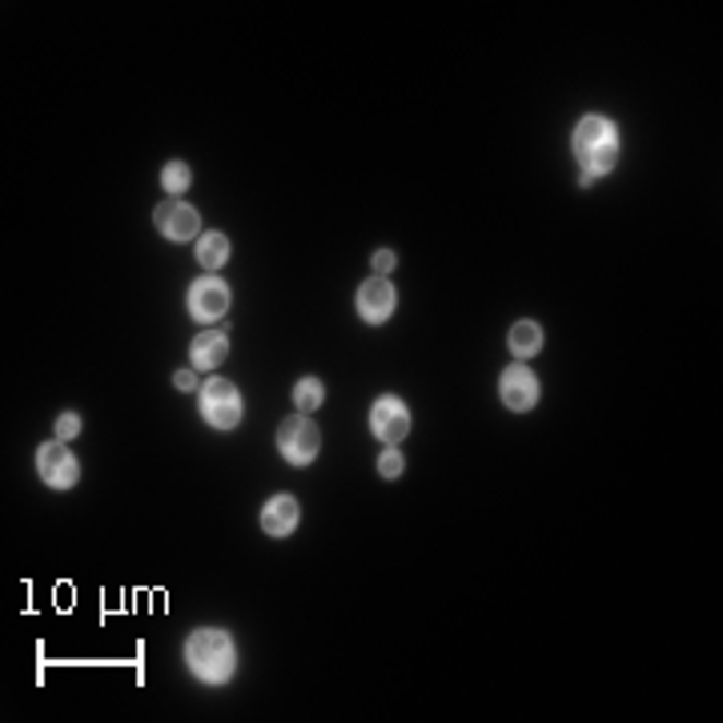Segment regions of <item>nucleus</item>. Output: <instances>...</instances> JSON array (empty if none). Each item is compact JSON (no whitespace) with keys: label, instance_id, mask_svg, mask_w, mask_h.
<instances>
[{"label":"nucleus","instance_id":"obj_1","mask_svg":"<svg viewBox=\"0 0 723 723\" xmlns=\"http://www.w3.org/2000/svg\"><path fill=\"white\" fill-rule=\"evenodd\" d=\"M186 667L198 675L201 684H225L237 672V648L234 639L217 631V627H198L186 639Z\"/></svg>","mask_w":723,"mask_h":723},{"label":"nucleus","instance_id":"obj_2","mask_svg":"<svg viewBox=\"0 0 723 723\" xmlns=\"http://www.w3.org/2000/svg\"><path fill=\"white\" fill-rule=\"evenodd\" d=\"M574 157H579V165H583L586 174H612L615 162H619V133H615V126L607 121V117H598V112H591V117H583L579 126H574Z\"/></svg>","mask_w":723,"mask_h":723},{"label":"nucleus","instance_id":"obj_3","mask_svg":"<svg viewBox=\"0 0 723 723\" xmlns=\"http://www.w3.org/2000/svg\"><path fill=\"white\" fill-rule=\"evenodd\" d=\"M198 394H201V418H205L213 430H234V426L241 423L246 402H241V390H237L229 378L213 375Z\"/></svg>","mask_w":723,"mask_h":723},{"label":"nucleus","instance_id":"obj_4","mask_svg":"<svg viewBox=\"0 0 723 723\" xmlns=\"http://www.w3.org/2000/svg\"><path fill=\"white\" fill-rule=\"evenodd\" d=\"M277 450H282V459L289 466H310L318 459V450H322V435H318V426L306 414H289L286 423L277 426Z\"/></svg>","mask_w":723,"mask_h":723},{"label":"nucleus","instance_id":"obj_5","mask_svg":"<svg viewBox=\"0 0 723 723\" xmlns=\"http://www.w3.org/2000/svg\"><path fill=\"white\" fill-rule=\"evenodd\" d=\"M37 474L40 483H49L52 490H73L81 483V462L61 438H52V442L37 447Z\"/></svg>","mask_w":723,"mask_h":723},{"label":"nucleus","instance_id":"obj_6","mask_svg":"<svg viewBox=\"0 0 723 723\" xmlns=\"http://www.w3.org/2000/svg\"><path fill=\"white\" fill-rule=\"evenodd\" d=\"M370 430H375L378 442L387 447H399L402 438L411 435V406L399 399V394H382L370 406Z\"/></svg>","mask_w":723,"mask_h":723},{"label":"nucleus","instance_id":"obj_7","mask_svg":"<svg viewBox=\"0 0 723 723\" xmlns=\"http://www.w3.org/2000/svg\"><path fill=\"white\" fill-rule=\"evenodd\" d=\"M189 313H193V322L210 325L217 322V318H225L229 313V286H225L217 274H205L198 277L193 286H189Z\"/></svg>","mask_w":723,"mask_h":723},{"label":"nucleus","instance_id":"obj_8","mask_svg":"<svg viewBox=\"0 0 723 723\" xmlns=\"http://www.w3.org/2000/svg\"><path fill=\"white\" fill-rule=\"evenodd\" d=\"M153 225L169 241H198L201 237V213L193 205H186V201H162L153 210Z\"/></svg>","mask_w":723,"mask_h":723},{"label":"nucleus","instance_id":"obj_9","mask_svg":"<svg viewBox=\"0 0 723 723\" xmlns=\"http://www.w3.org/2000/svg\"><path fill=\"white\" fill-rule=\"evenodd\" d=\"M499 394L502 402H507V411L523 414V411H535L538 402V378L535 370L526 366V362H514V366H507L499 378Z\"/></svg>","mask_w":723,"mask_h":723},{"label":"nucleus","instance_id":"obj_10","mask_svg":"<svg viewBox=\"0 0 723 723\" xmlns=\"http://www.w3.org/2000/svg\"><path fill=\"white\" fill-rule=\"evenodd\" d=\"M354 306H358L362 322L370 325H382L390 318V313L399 310V294H394V286H390L387 277H366L358 286V298H354Z\"/></svg>","mask_w":723,"mask_h":723},{"label":"nucleus","instance_id":"obj_11","mask_svg":"<svg viewBox=\"0 0 723 723\" xmlns=\"http://www.w3.org/2000/svg\"><path fill=\"white\" fill-rule=\"evenodd\" d=\"M298 523H301V507H298L294 495H274V499L262 507V531L265 535L286 538V535L298 531Z\"/></svg>","mask_w":723,"mask_h":723},{"label":"nucleus","instance_id":"obj_12","mask_svg":"<svg viewBox=\"0 0 723 723\" xmlns=\"http://www.w3.org/2000/svg\"><path fill=\"white\" fill-rule=\"evenodd\" d=\"M229 354V337L222 330H201L193 337V346H189V362H193V370H217Z\"/></svg>","mask_w":723,"mask_h":723},{"label":"nucleus","instance_id":"obj_13","mask_svg":"<svg viewBox=\"0 0 723 723\" xmlns=\"http://www.w3.org/2000/svg\"><path fill=\"white\" fill-rule=\"evenodd\" d=\"M193 258H198V265H205V270H222V265L229 262V237H225L222 229L201 234L198 246H193Z\"/></svg>","mask_w":723,"mask_h":723},{"label":"nucleus","instance_id":"obj_14","mask_svg":"<svg viewBox=\"0 0 723 723\" xmlns=\"http://www.w3.org/2000/svg\"><path fill=\"white\" fill-rule=\"evenodd\" d=\"M507 346H511V354L519 362H526V358H535L538 349H543V330H538V322H514L511 325V337H507Z\"/></svg>","mask_w":723,"mask_h":723},{"label":"nucleus","instance_id":"obj_15","mask_svg":"<svg viewBox=\"0 0 723 723\" xmlns=\"http://www.w3.org/2000/svg\"><path fill=\"white\" fill-rule=\"evenodd\" d=\"M294 406H298V414H313L318 406L325 402V387H322V378H298L294 382Z\"/></svg>","mask_w":723,"mask_h":723},{"label":"nucleus","instance_id":"obj_16","mask_svg":"<svg viewBox=\"0 0 723 723\" xmlns=\"http://www.w3.org/2000/svg\"><path fill=\"white\" fill-rule=\"evenodd\" d=\"M189 181H193V174H189L186 162H169L162 169V189H165V193H174V198H177V193H186Z\"/></svg>","mask_w":723,"mask_h":723},{"label":"nucleus","instance_id":"obj_17","mask_svg":"<svg viewBox=\"0 0 723 723\" xmlns=\"http://www.w3.org/2000/svg\"><path fill=\"white\" fill-rule=\"evenodd\" d=\"M402 471H406V459L399 454V447H387L378 454V474H382V478H399Z\"/></svg>","mask_w":723,"mask_h":723},{"label":"nucleus","instance_id":"obj_18","mask_svg":"<svg viewBox=\"0 0 723 723\" xmlns=\"http://www.w3.org/2000/svg\"><path fill=\"white\" fill-rule=\"evenodd\" d=\"M76 435H81V414L64 411L61 418H57V438H61V442H69V438H76Z\"/></svg>","mask_w":723,"mask_h":723},{"label":"nucleus","instance_id":"obj_19","mask_svg":"<svg viewBox=\"0 0 723 723\" xmlns=\"http://www.w3.org/2000/svg\"><path fill=\"white\" fill-rule=\"evenodd\" d=\"M370 265H375L378 277H387V274H394V265H399V253H394V250H378L375 258H370Z\"/></svg>","mask_w":723,"mask_h":723},{"label":"nucleus","instance_id":"obj_20","mask_svg":"<svg viewBox=\"0 0 723 723\" xmlns=\"http://www.w3.org/2000/svg\"><path fill=\"white\" fill-rule=\"evenodd\" d=\"M174 387H177V390H186V394H193V390H198V375H193V370H177V375H174Z\"/></svg>","mask_w":723,"mask_h":723}]
</instances>
